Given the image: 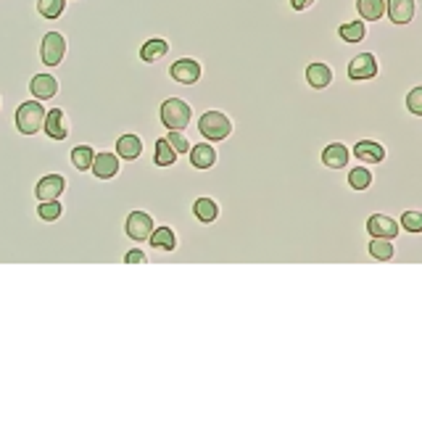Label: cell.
Here are the masks:
<instances>
[{"mask_svg":"<svg viewBox=\"0 0 422 422\" xmlns=\"http://www.w3.org/2000/svg\"><path fill=\"white\" fill-rule=\"evenodd\" d=\"M190 117H193V109L185 103L183 98H166L161 103V121L166 130L183 132L190 124Z\"/></svg>","mask_w":422,"mask_h":422,"instance_id":"obj_1","label":"cell"},{"mask_svg":"<svg viewBox=\"0 0 422 422\" xmlns=\"http://www.w3.org/2000/svg\"><path fill=\"white\" fill-rule=\"evenodd\" d=\"M16 130L22 135H37L43 130V121H45V109L40 100H27L16 109Z\"/></svg>","mask_w":422,"mask_h":422,"instance_id":"obj_2","label":"cell"},{"mask_svg":"<svg viewBox=\"0 0 422 422\" xmlns=\"http://www.w3.org/2000/svg\"><path fill=\"white\" fill-rule=\"evenodd\" d=\"M198 132L211 143L228 140L230 132H232V121H230L222 111H206L204 117L198 119Z\"/></svg>","mask_w":422,"mask_h":422,"instance_id":"obj_3","label":"cell"},{"mask_svg":"<svg viewBox=\"0 0 422 422\" xmlns=\"http://www.w3.org/2000/svg\"><path fill=\"white\" fill-rule=\"evenodd\" d=\"M66 55V37L61 32H48L40 43V58L45 66H58Z\"/></svg>","mask_w":422,"mask_h":422,"instance_id":"obj_4","label":"cell"},{"mask_svg":"<svg viewBox=\"0 0 422 422\" xmlns=\"http://www.w3.org/2000/svg\"><path fill=\"white\" fill-rule=\"evenodd\" d=\"M348 77L354 82H362V79H372L378 77V58L375 53H359L348 61Z\"/></svg>","mask_w":422,"mask_h":422,"instance_id":"obj_5","label":"cell"},{"mask_svg":"<svg viewBox=\"0 0 422 422\" xmlns=\"http://www.w3.org/2000/svg\"><path fill=\"white\" fill-rule=\"evenodd\" d=\"M43 130L51 140H66L69 138V119H66L64 109H51L45 111Z\"/></svg>","mask_w":422,"mask_h":422,"instance_id":"obj_6","label":"cell"},{"mask_svg":"<svg viewBox=\"0 0 422 422\" xmlns=\"http://www.w3.org/2000/svg\"><path fill=\"white\" fill-rule=\"evenodd\" d=\"M124 232L132 240H148V235L153 232V217L145 211H132L124 222Z\"/></svg>","mask_w":422,"mask_h":422,"instance_id":"obj_7","label":"cell"},{"mask_svg":"<svg viewBox=\"0 0 422 422\" xmlns=\"http://www.w3.org/2000/svg\"><path fill=\"white\" fill-rule=\"evenodd\" d=\"M169 74H172V79L180 82V85H195V82L201 79V64L193 61V58H180V61L172 64Z\"/></svg>","mask_w":422,"mask_h":422,"instance_id":"obj_8","label":"cell"},{"mask_svg":"<svg viewBox=\"0 0 422 422\" xmlns=\"http://www.w3.org/2000/svg\"><path fill=\"white\" fill-rule=\"evenodd\" d=\"M66 190V180L61 174H45L43 180L34 187V195L40 201H58V195Z\"/></svg>","mask_w":422,"mask_h":422,"instance_id":"obj_9","label":"cell"},{"mask_svg":"<svg viewBox=\"0 0 422 422\" xmlns=\"http://www.w3.org/2000/svg\"><path fill=\"white\" fill-rule=\"evenodd\" d=\"M367 230L372 238L393 240L399 235V225H396V219H390L388 214H372V217L367 219Z\"/></svg>","mask_w":422,"mask_h":422,"instance_id":"obj_10","label":"cell"},{"mask_svg":"<svg viewBox=\"0 0 422 422\" xmlns=\"http://www.w3.org/2000/svg\"><path fill=\"white\" fill-rule=\"evenodd\" d=\"M90 169H93L98 180H111V177L119 174V156L117 153H95Z\"/></svg>","mask_w":422,"mask_h":422,"instance_id":"obj_11","label":"cell"},{"mask_svg":"<svg viewBox=\"0 0 422 422\" xmlns=\"http://www.w3.org/2000/svg\"><path fill=\"white\" fill-rule=\"evenodd\" d=\"M414 0H385V13L393 24H409L414 19Z\"/></svg>","mask_w":422,"mask_h":422,"instance_id":"obj_12","label":"cell"},{"mask_svg":"<svg viewBox=\"0 0 422 422\" xmlns=\"http://www.w3.org/2000/svg\"><path fill=\"white\" fill-rule=\"evenodd\" d=\"M29 93L37 100H51L58 93V79L53 74H34L32 82H29Z\"/></svg>","mask_w":422,"mask_h":422,"instance_id":"obj_13","label":"cell"},{"mask_svg":"<svg viewBox=\"0 0 422 422\" xmlns=\"http://www.w3.org/2000/svg\"><path fill=\"white\" fill-rule=\"evenodd\" d=\"M354 156L364 164H380V161H385V148L375 140H359L357 145H354Z\"/></svg>","mask_w":422,"mask_h":422,"instance_id":"obj_14","label":"cell"},{"mask_svg":"<svg viewBox=\"0 0 422 422\" xmlns=\"http://www.w3.org/2000/svg\"><path fill=\"white\" fill-rule=\"evenodd\" d=\"M306 82H309L314 90H325V87H330V82H333V69L327 64H322V61L309 64L306 66Z\"/></svg>","mask_w":422,"mask_h":422,"instance_id":"obj_15","label":"cell"},{"mask_svg":"<svg viewBox=\"0 0 422 422\" xmlns=\"http://www.w3.org/2000/svg\"><path fill=\"white\" fill-rule=\"evenodd\" d=\"M187 153H190V164L195 169H211L217 164V151L211 148V143H198Z\"/></svg>","mask_w":422,"mask_h":422,"instance_id":"obj_16","label":"cell"},{"mask_svg":"<svg viewBox=\"0 0 422 422\" xmlns=\"http://www.w3.org/2000/svg\"><path fill=\"white\" fill-rule=\"evenodd\" d=\"M140 153H143V140L138 135H121L119 140H117V156L124 159V161L140 159Z\"/></svg>","mask_w":422,"mask_h":422,"instance_id":"obj_17","label":"cell"},{"mask_svg":"<svg viewBox=\"0 0 422 422\" xmlns=\"http://www.w3.org/2000/svg\"><path fill=\"white\" fill-rule=\"evenodd\" d=\"M322 164L330 166V169H343L348 164V148L343 143H330L322 151Z\"/></svg>","mask_w":422,"mask_h":422,"instance_id":"obj_18","label":"cell"},{"mask_svg":"<svg viewBox=\"0 0 422 422\" xmlns=\"http://www.w3.org/2000/svg\"><path fill=\"white\" fill-rule=\"evenodd\" d=\"M362 22H380L385 16V0H357Z\"/></svg>","mask_w":422,"mask_h":422,"instance_id":"obj_19","label":"cell"},{"mask_svg":"<svg viewBox=\"0 0 422 422\" xmlns=\"http://www.w3.org/2000/svg\"><path fill=\"white\" fill-rule=\"evenodd\" d=\"M166 53H169V43L161 40V37H153V40H148V43L140 48V58L145 64H156V61H161Z\"/></svg>","mask_w":422,"mask_h":422,"instance_id":"obj_20","label":"cell"},{"mask_svg":"<svg viewBox=\"0 0 422 422\" xmlns=\"http://www.w3.org/2000/svg\"><path fill=\"white\" fill-rule=\"evenodd\" d=\"M193 214L198 222H204V225H211L214 219L219 217V206L214 198H198L193 204Z\"/></svg>","mask_w":422,"mask_h":422,"instance_id":"obj_21","label":"cell"},{"mask_svg":"<svg viewBox=\"0 0 422 422\" xmlns=\"http://www.w3.org/2000/svg\"><path fill=\"white\" fill-rule=\"evenodd\" d=\"M338 37L343 40V43H362L364 37H367V29H364V22L357 19V22H346L338 27Z\"/></svg>","mask_w":422,"mask_h":422,"instance_id":"obj_22","label":"cell"},{"mask_svg":"<svg viewBox=\"0 0 422 422\" xmlns=\"http://www.w3.org/2000/svg\"><path fill=\"white\" fill-rule=\"evenodd\" d=\"M153 249L159 251H174L177 249V238H174V232L169 228H153V232L148 235Z\"/></svg>","mask_w":422,"mask_h":422,"instance_id":"obj_23","label":"cell"},{"mask_svg":"<svg viewBox=\"0 0 422 422\" xmlns=\"http://www.w3.org/2000/svg\"><path fill=\"white\" fill-rule=\"evenodd\" d=\"M153 161L159 164V166H172L174 161H177V153L172 151V145L166 143V138H159L156 140V151H153Z\"/></svg>","mask_w":422,"mask_h":422,"instance_id":"obj_24","label":"cell"},{"mask_svg":"<svg viewBox=\"0 0 422 422\" xmlns=\"http://www.w3.org/2000/svg\"><path fill=\"white\" fill-rule=\"evenodd\" d=\"M93 159H95V151L90 145H77L74 151H72V164H74V169H79V172H87Z\"/></svg>","mask_w":422,"mask_h":422,"instance_id":"obj_25","label":"cell"},{"mask_svg":"<svg viewBox=\"0 0 422 422\" xmlns=\"http://www.w3.org/2000/svg\"><path fill=\"white\" fill-rule=\"evenodd\" d=\"M66 8V0H37V13L43 19H58Z\"/></svg>","mask_w":422,"mask_h":422,"instance_id":"obj_26","label":"cell"},{"mask_svg":"<svg viewBox=\"0 0 422 422\" xmlns=\"http://www.w3.org/2000/svg\"><path fill=\"white\" fill-rule=\"evenodd\" d=\"M348 185H351L354 190H367L369 185H372V172H369L367 166L351 169V174H348Z\"/></svg>","mask_w":422,"mask_h":422,"instance_id":"obj_27","label":"cell"},{"mask_svg":"<svg viewBox=\"0 0 422 422\" xmlns=\"http://www.w3.org/2000/svg\"><path fill=\"white\" fill-rule=\"evenodd\" d=\"M369 253L380 261L393 259V243L385 240V238H372V243H369Z\"/></svg>","mask_w":422,"mask_h":422,"instance_id":"obj_28","label":"cell"},{"mask_svg":"<svg viewBox=\"0 0 422 422\" xmlns=\"http://www.w3.org/2000/svg\"><path fill=\"white\" fill-rule=\"evenodd\" d=\"M37 214H40V219H45V222H55V219L64 214V206L58 204V201H40Z\"/></svg>","mask_w":422,"mask_h":422,"instance_id":"obj_29","label":"cell"},{"mask_svg":"<svg viewBox=\"0 0 422 422\" xmlns=\"http://www.w3.org/2000/svg\"><path fill=\"white\" fill-rule=\"evenodd\" d=\"M166 143L172 145L174 153H187V151H190V140L185 138L183 132H177V130H169V138H166Z\"/></svg>","mask_w":422,"mask_h":422,"instance_id":"obj_30","label":"cell"},{"mask_svg":"<svg viewBox=\"0 0 422 422\" xmlns=\"http://www.w3.org/2000/svg\"><path fill=\"white\" fill-rule=\"evenodd\" d=\"M401 228L407 230V232H422V214L420 211H407L401 217Z\"/></svg>","mask_w":422,"mask_h":422,"instance_id":"obj_31","label":"cell"},{"mask_svg":"<svg viewBox=\"0 0 422 422\" xmlns=\"http://www.w3.org/2000/svg\"><path fill=\"white\" fill-rule=\"evenodd\" d=\"M407 109L414 117H422V87H414L409 95H407Z\"/></svg>","mask_w":422,"mask_h":422,"instance_id":"obj_32","label":"cell"},{"mask_svg":"<svg viewBox=\"0 0 422 422\" xmlns=\"http://www.w3.org/2000/svg\"><path fill=\"white\" fill-rule=\"evenodd\" d=\"M145 259H148V256H145V253H143L140 249L127 251V256H124V261H127V264H143Z\"/></svg>","mask_w":422,"mask_h":422,"instance_id":"obj_33","label":"cell"},{"mask_svg":"<svg viewBox=\"0 0 422 422\" xmlns=\"http://www.w3.org/2000/svg\"><path fill=\"white\" fill-rule=\"evenodd\" d=\"M317 0H291V6L296 11H306V8H312Z\"/></svg>","mask_w":422,"mask_h":422,"instance_id":"obj_34","label":"cell"}]
</instances>
